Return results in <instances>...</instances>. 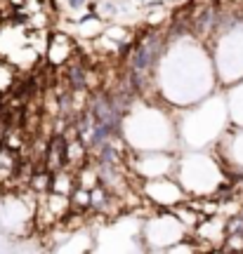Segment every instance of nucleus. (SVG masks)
Listing matches in <instances>:
<instances>
[{
	"instance_id": "nucleus-1",
	"label": "nucleus",
	"mask_w": 243,
	"mask_h": 254,
	"mask_svg": "<svg viewBox=\"0 0 243 254\" xmlns=\"http://www.w3.org/2000/svg\"><path fill=\"white\" fill-rule=\"evenodd\" d=\"M161 52H163V36L161 33H146L142 38L137 40L135 49H132V61H130V71L137 73V76H142L146 78V73L149 71H154L156 61L161 57Z\"/></svg>"
},
{
	"instance_id": "nucleus-2",
	"label": "nucleus",
	"mask_w": 243,
	"mask_h": 254,
	"mask_svg": "<svg viewBox=\"0 0 243 254\" xmlns=\"http://www.w3.org/2000/svg\"><path fill=\"white\" fill-rule=\"evenodd\" d=\"M43 165L45 169H50L52 174L59 172V169H66L68 165V139L61 134V132H55L52 139L48 144V151H45V158H43Z\"/></svg>"
},
{
	"instance_id": "nucleus-3",
	"label": "nucleus",
	"mask_w": 243,
	"mask_h": 254,
	"mask_svg": "<svg viewBox=\"0 0 243 254\" xmlns=\"http://www.w3.org/2000/svg\"><path fill=\"white\" fill-rule=\"evenodd\" d=\"M66 80H68V89L71 92H85L88 89V71L78 64H71L66 71Z\"/></svg>"
},
{
	"instance_id": "nucleus-4",
	"label": "nucleus",
	"mask_w": 243,
	"mask_h": 254,
	"mask_svg": "<svg viewBox=\"0 0 243 254\" xmlns=\"http://www.w3.org/2000/svg\"><path fill=\"white\" fill-rule=\"evenodd\" d=\"M116 12H118V7L114 2H104V14H107V17H114Z\"/></svg>"
},
{
	"instance_id": "nucleus-5",
	"label": "nucleus",
	"mask_w": 243,
	"mask_h": 254,
	"mask_svg": "<svg viewBox=\"0 0 243 254\" xmlns=\"http://www.w3.org/2000/svg\"><path fill=\"white\" fill-rule=\"evenodd\" d=\"M85 2H88V0H66V5L71 7V10H80Z\"/></svg>"
}]
</instances>
